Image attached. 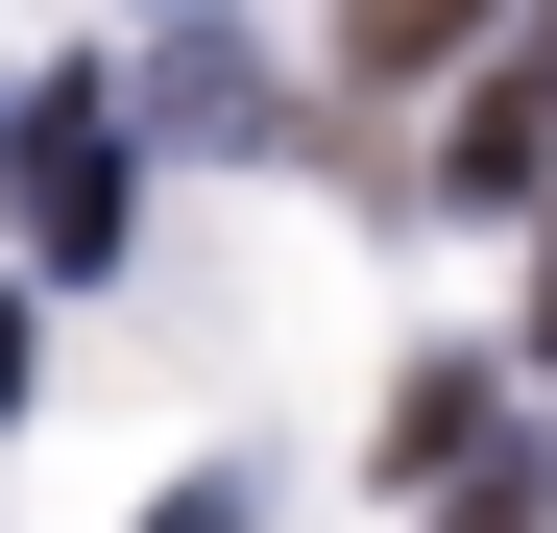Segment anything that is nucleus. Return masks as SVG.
<instances>
[{"label": "nucleus", "mask_w": 557, "mask_h": 533, "mask_svg": "<svg viewBox=\"0 0 557 533\" xmlns=\"http://www.w3.org/2000/svg\"><path fill=\"white\" fill-rule=\"evenodd\" d=\"M436 195H460V219H557V49L460 98V146H436Z\"/></svg>", "instance_id": "obj_2"}, {"label": "nucleus", "mask_w": 557, "mask_h": 533, "mask_svg": "<svg viewBox=\"0 0 557 533\" xmlns=\"http://www.w3.org/2000/svg\"><path fill=\"white\" fill-rule=\"evenodd\" d=\"M146 122H170V146H267V49H243V25H170V49H146Z\"/></svg>", "instance_id": "obj_3"}, {"label": "nucleus", "mask_w": 557, "mask_h": 533, "mask_svg": "<svg viewBox=\"0 0 557 533\" xmlns=\"http://www.w3.org/2000/svg\"><path fill=\"white\" fill-rule=\"evenodd\" d=\"M146 533H243V485H170V509H146Z\"/></svg>", "instance_id": "obj_7"}, {"label": "nucleus", "mask_w": 557, "mask_h": 533, "mask_svg": "<svg viewBox=\"0 0 557 533\" xmlns=\"http://www.w3.org/2000/svg\"><path fill=\"white\" fill-rule=\"evenodd\" d=\"M0 412H25V292H0Z\"/></svg>", "instance_id": "obj_8"}, {"label": "nucleus", "mask_w": 557, "mask_h": 533, "mask_svg": "<svg viewBox=\"0 0 557 533\" xmlns=\"http://www.w3.org/2000/svg\"><path fill=\"white\" fill-rule=\"evenodd\" d=\"M436 533H533V485H509V461H485V485H436Z\"/></svg>", "instance_id": "obj_6"}, {"label": "nucleus", "mask_w": 557, "mask_h": 533, "mask_svg": "<svg viewBox=\"0 0 557 533\" xmlns=\"http://www.w3.org/2000/svg\"><path fill=\"white\" fill-rule=\"evenodd\" d=\"M485 461H509V388L485 364H412L388 388V485H485Z\"/></svg>", "instance_id": "obj_4"}, {"label": "nucleus", "mask_w": 557, "mask_h": 533, "mask_svg": "<svg viewBox=\"0 0 557 533\" xmlns=\"http://www.w3.org/2000/svg\"><path fill=\"white\" fill-rule=\"evenodd\" d=\"M460 49H485V0H339V73H388V98L460 73Z\"/></svg>", "instance_id": "obj_5"}, {"label": "nucleus", "mask_w": 557, "mask_h": 533, "mask_svg": "<svg viewBox=\"0 0 557 533\" xmlns=\"http://www.w3.org/2000/svg\"><path fill=\"white\" fill-rule=\"evenodd\" d=\"M0 195L49 266H122V98H0Z\"/></svg>", "instance_id": "obj_1"}, {"label": "nucleus", "mask_w": 557, "mask_h": 533, "mask_svg": "<svg viewBox=\"0 0 557 533\" xmlns=\"http://www.w3.org/2000/svg\"><path fill=\"white\" fill-rule=\"evenodd\" d=\"M533 339H557V243H533Z\"/></svg>", "instance_id": "obj_9"}]
</instances>
